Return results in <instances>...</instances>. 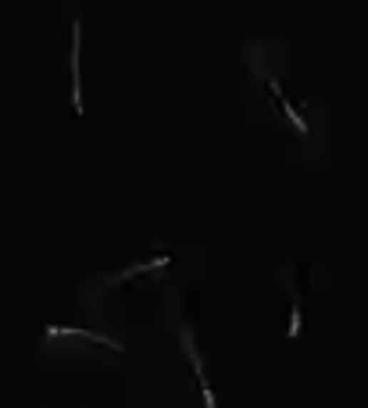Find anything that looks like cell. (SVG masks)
Listing matches in <instances>:
<instances>
[{
    "label": "cell",
    "mask_w": 368,
    "mask_h": 408,
    "mask_svg": "<svg viewBox=\"0 0 368 408\" xmlns=\"http://www.w3.org/2000/svg\"><path fill=\"white\" fill-rule=\"evenodd\" d=\"M183 347H186V355H190V362H193V372H197V383H200L204 404H208V408H218V401H215V394H211V387H208V376H204V362H200V355H197V347H193V340H190L186 330H183Z\"/></svg>",
    "instance_id": "1"
},
{
    "label": "cell",
    "mask_w": 368,
    "mask_h": 408,
    "mask_svg": "<svg viewBox=\"0 0 368 408\" xmlns=\"http://www.w3.org/2000/svg\"><path fill=\"white\" fill-rule=\"evenodd\" d=\"M72 104H76V111H83V101H79V22L72 26Z\"/></svg>",
    "instance_id": "2"
},
{
    "label": "cell",
    "mask_w": 368,
    "mask_h": 408,
    "mask_svg": "<svg viewBox=\"0 0 368 408\" xmlns=\"http://www.w3.org/2000/svg\"><path fill=\"white\" fill-rule=\"evenodd\" d=\"M300 333V305H293V322H290V337Z\"/></svg>",
    "instance_id": "3"
}]
</instances>
